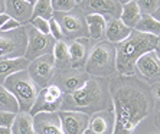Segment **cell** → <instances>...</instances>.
Masks as SVG:
<instances>
[{"mask_svg":"<svg viewBox=\"0 0 160 134\" xmlns=\"http://www.w3.org/2000/svg\"><path fill=\"white\" fill-rule=\"evenodd\" d=\"M159 36L133 29L124 41L116 43V68L120 75H134V65L140 56L154 51Z\"/></svg>","mask_w":160,"mask_h":134,"instance_id":"obj_3","label":"cell"},{"mask_svg":"<svg viewBox=\"0 0 160 134\" xmlns=\"http://www.w3.org/2000/svg\"><path fill=\"white\" fill-rule=\"evenodd\" d=\"M28 35L25 26L15 30H0V59L22 58L26 52Z\"/></svg>","mask_w":160,"mask_h":134,"instance_id":"obj_6","label":"cell"},{"mask_svg":"<svg viewBox=\"0 0 160 134\" xmlns=\"http://www.w3.org/2000/svg\"><path fill=\"white\" fill-rule=\"evenodd\" d=\"M154 51H156L157 56L160 58V36H159V39H157V45H156V49H154Z\"/></svg>","mask_w":160,"mask_h":134,"instance_id":"obj_37","label":"cell"},{"mask_svg":"<svg viewBox=\"0 0 160 134\" xmlns=\"http://www.w3.org/2000/svg\"><path fill=\"white\" fill-rule=\"evenodd\" d=\"M53 12H71L77 6L74 0H51Z\"/></svg>","mask_w":160,"mask_h":134,"instance_id":"obj_29","label":"cell"},{"mask_svg":"<svg viewBox=\"0 0 160 134\" xmlns=\"http://www.w3.org/2000/svg\"><path fill=\"white\" fill-rule=\"evenodd\" d=\"M26 2H28V3H30V4H35V3H36V0H26Z\"/></svg>","mask_w":160,"mask_h":134,"instance_id":"obj_43","label":"cell"},{"mask_svg":"<svg viewBox=\"0 0 160 134\" xmlns=\"http://www.w3.org/2000/svg\"><path fill=\"white\" fill-rule=\"evenodd\" d=\"M0 134H12L10 127H0Z\"/></svg>","mask_w":160,"mask_h":134,"instance_id":"obj_36","label":"cell"},{"mask_svg":"<svg viewBox=\"0 0 160 134\" xmlns=\"http://www.w3.org/2000/svg\"><path fill=\"white\" fill-rule=\"evenodd\" d=\"M49 35H51L55 41H61V39H63V35H62V30H61L59 23L56 22L53 17L49 19Z\"/></svg>","mask_w":160,"mask_h":134,"instance_id":"obj_31","label":"cell"},{"mask_svg":"<svg viewBox=\"0 0 160 134\" xmlns=\"http://www.w3.org/2000/svg\"><path fill=\"white\" fill-rule=\"evenodd\" d=\"M150 92L154 95V98H156L157 101H160V84H154V85L152 87V89H150Z\"/></svg>","mask_w":160,"mask_h":134,"instance_id":"obj_34","label":"cell"},{"mask_svg":"<svg viewBox=\"0 0 160 134\" xmlns=\"http://www.w3.org/2000/svg\"><path fill=\"white\" fill-rule=\"evenodd\" d=\"M85 20L87 25H88L89 37L100 39V37L104 36L105 25H107V20H105L104 16L98 15V13H89V15H85Z\"/></svg>","mask_w":160,"mask_h":134,"instance_id":"obj_23","label":"cell"},{"mask_svg":"<svg viewBox=\"0 0 160 134\" xmlns=\"http://www.w3.org/2000/svg\"><path fill=\"white\" fill-rule=\"evenodd\" d=\"M32 17H42L46 20L53 17V9L51 0H36V3L33 4Z\"/></svg>","mask_w":160,"mask_h":134,"instance_id":"obj_27","label":"cell"},{"mask_svg":"<svg viewBox=\"0 0 160 134\" xmlns=\"http://www.w3.org/2000/svg\"><path fill=\"white\" fill-rule=\"evenodd\" d=\"M111 105L110 91H105L102 81L95 77H89L81 88L72 92L63 94L61 110L79 111L88 116L98 112Z\"/></svg>","mask_w":160,"mask_h":134,"instance_id":"obj_2","label":"cell"},{"mask_svg":"<svg viewBox=\"0 0 160 134\" xmlns=\"http://www.w3.org/2000/svg\"><path fill=\"white\" fill-rule=\"evenodd\" d=\"M89 78V75L82 71V68H65V69H56L52 78V84L59 87L62 94L72 92L75 89L81 88Z\"/></svg>","mask_w":160,"mask_h":134,"instance_id":"obj_12","label":"cell"},{"mask_svg":"<svg viewBox=\"0 0 160 134\" xmlns=\"http://www.w3.org/2000/svg\"><path fill=\"white\" fill-rule=\"evenodd\" d=\"M22 26V23H19L18 20H15V19H9L8 22L4 23L3 26L0 27V30H15V29H18V27H20Z\"/></svg>","mask_w":160,"mask_h":134,"instance_id":"obj_33","label":"cell"},{"mask_svg":"<svg viewBox=\"0 0 160 134\" xmlns=\"http://www.w3.org/2000/svg\"><path fill=\"white\" fill-rule=\"evenodd\" d=\"M62 97L63 94L59 89V87L51 82L49 85H46L45 88H42L39 91L29 114L35 116V114H39V112H58L61 110Z\"/></svg>","mask_w":160,"mask_h":134,"instance_id":"obj_9","label":"cell"},{"mask_svg":"<svg viewBox=\"0 0 160 134\" xmlns=\"http://www.w3.org/2000/svg\"><path fill=\"white\" fill-rule=\"evenodd\" d=\"M28 72H29L30 78L33 79V82L38 85L39 89L49 85L52 82L53 75L56 72L53 55L48 53V55L39 56L36 59L30 61L29 67H28Z\"/></svg>","mask_w":160,"mask_h":134,"instance_id":"obj_10","label":"cell"},{"mask_svg":"<svg viewBox=\"0 0 160 134\" xmlns=\"http://www.w3.org/2000/svg\"><path fill=\"white\" fill-rule=\"evenodd\" d=\"M28 35V45H26V52L25 56L28 61H33L39 56L48 55L53 52V46H55V39L51 35H45L39 30H36L32 25L25 27Z\"/></svg>","mask_w":160,"mask_h":134,"instance_id":"obj_8","label":"cell"},{"mask_svg":"<svg viewBox=\"0 0 160 134\" xmlns=\"http://www.w3.org/2000/svg\"><path fill=\"white\" fill-rule=\"evenodd\" d=\"M142 17V12H140V7L137 4V0H131L128 3H124L123 7H121V13H120V20L128 26L130 29H134L136 25L138 23Z\"/></svg>","mask_w":160,"mask_h":134,"instance_id":"obj_21","label":"cell"},{"mask_svg":"<svg viewBox=\"0 0 160 134\" xmlns=\"http://www.w3.org/2000/svg\"><path fill=\"white\" fill-rule=\"evenodd\" d=\"M30 61L26 58H15V59H0V84H3V81L8 78L9 75L15 74L18 71H23L28 69Z\"/></svg>","mask_w":160,"mask_h":134,"instance_id":"obj_20","label":"cell"},{"mask_svg":"<svg viewBox=\"0 0 160 134\" xmlns=\"http://www.w3.org/2000/svg\"><path fill=\"white\" fill-rule=\"evenodd\" d=\"M114 121H116V116H114V108H112L111 102L110 107L98 112H94L92 117L89 118L87 128L91 130L94 134H112Z\"/></svg>","mask_w":160,"mask_h":134,"instance_id":"obj_15","label":"cell"},{"mask_svg":"<svg viewBox=\"0 0 160 134\" xmlns=\"http://www.w3.org/2000/svg\"><path fill=\"white\" fill-rule=\"evenodd\" d=\"M137 4L142 13L153 15L160 7V0H137Z\"/></svg>","mask_w":160,"mask_h":134,"instance_id":"obj_28","label":"cell"},{"mask_svg":"<svg viewBox=\"0 0 160 134\" xmlns=\"http://www.w3.org/2000/svg\"><path fill=\"white\" fill-rule=\"evenodd\" d=\"M3 85L10 91L16 97L19 102V111L20 112H29L32 105L35 104L38 94L41 89L30 78L28 69L18 71L15 74L9 75L3 81Z\"/></svg>","mask_w":160,"mask_h":134,"instance_id":"obj_5","label":"cell"},{"mask_svg":"<svg viewBox=\"0 0 160 134\" xmlns=\"http://www.w3.org/2000/svg\"><path fill=\"white\" fill-rule=\"evenodd\" d=\"M153 16H154V17H156L157 20H159V22H160V7L157 9V10L154 12V13H153Z\"/></svg>","mask_w":160,"mask_h":134,"instance_id":"obj_39","label":"cell"},{"mask_svg":"<svg viewBox=\"0 0 160 134\" xmlns=\"http://www.w3.org/2000/svg\"><path fill=\"white\" fill-rule=\"evenodd\" d=\"M154 123H156V127H157V128H159V130H160V112H159V114H157V116H156V118H154Z\"/></svg>","mask_w":160,"mask_h":134,"instance_id":"obj_38","label":"cell"},{"mask_svg":"<svg viewBox=\"0 0 160 134\" xmlns=\"http://www.w3.org/2000/svg\"><path fill=\"white\" fill-rule=\"evenodd\" d=\"M87 42H88V37H79L68 45L71 68H82L84 69V65L87 61Z\"/></svg>","mask_w":160,"mask_h":134,"instance_id":"obj_19","label":"cell"},{"mask_svg":"<svg viewBox=\"0 0 160 134\" xmlns=\"http://www.w3.org/2000/svg\"><path fill=\"white\" fill-rule=\"evenodd\" d=\"M105 20H107V25H105L104 35L107 36L108 42H111V43H118V42L124 41L133 30L128 26H126L118 17H110Z\"/></svg>","mask_w":160,"mask_h":134,"instance_id":"obj_18","label":"cell"},{"mask_svg":"<svg viewBox=\"0 0 160 134\" xmlns=\"http://www.w3.org/2000/svg\"><path fill=\"white\" fill-rule=\"evenodd\" d=\"M134 29L138 30V32H143V33L160 36V22L153 15L142 13V17H140V20H138V23L136 25Z\"/></svg>","mask_w":160,"mask_h":134,"instance_id":"obj_25","label":"cell"},{"mask_svg":"<svg viewBox=\"0 0 160 134\" xmlns=\"http://www.w3.org/2000/svg\"><path fill=\"white\" fill-rule=\"evenodd\" d=\"M118 2L121 4H124V3H128V2H131V0H118Z\"/></svg>","mask_w":160,"mask_h":134,"instance_id":"obj_41","label":"cell"},{"mask_svg":"<svg viewBox=\"0 0 160 134\" xmlns=\"http://www.w3.org/2000/svg\"><path fill=\"white\" fill-rule=\"evenodd\" d=\"M53 19L59 23L63 37L69 41L89 37L88 25L82 12H53Z\"/></svg>","mask_w":160,"mask_h":134,"instance_id":"obj_7","label":"cell"},{"mask_svg":"<svg viewBox=\"0 0 160 134\" xmlns=\"http://www.w3.org/2000/svg\"><path fill=\"white\" fill-rule=\"evenodd\" d=\"M4 12V0H0V13Z\"/></svg>","mask_w":160,"mask_h":134,"instance_id":"obj_40","label":"cell"},{"mask_svg":"<svg viewBox=\"0 0 160 134\" xmlns=\"http://www.w3.org/2000/svg\"><path fill=\"white\" fill-rule=\"evenodd\" d=\"M0 110L9 112H19V102L16 97L9 91L3 84H0Z\"/></svg>","mask_w":160,"mask_h":134,"instance_id":"obj_26","label":"cell"},{"mask_svg":"<svg viewBox=\"0 0 160 134\" xmlns=\"http://www.w3.org/2000/svg\"><path fill=\"white\" fill-rule=\"evenodd\" d=\"M16 114L9 111H2L0 110V127H12L13 121H15Z\"/></svg>","mask_w":160,"mask_h":134,"instance_id":"obj_32","label":"cell"},{"mask_svg":"<svg viewBox=\"0 0 160 134\" xmlns=\"http://www.w3.org/2000/svg\"><path fill=\"white\" fill-rule=\"evenodd\" d=\"M32 117L35 134H63L58 112H39Z\"/></svg>","mask_w":160,"mask_h":134,"instance_id":"obj_16","label":"cell"},{"mask_svg":"<svg viewBox=\"0 0 160 134\" xmlns=\"http://www.w3.org/2000/svg\"><path fill=\"white\" fill-rule=\"evenodd\" d=\"M4 12L12 19L25 25L32 19L33 4L28 3L26 0H4Z\"/></svg>","mask_w":160,"mask_h":134,"instance_id":"obj_17","label":"cell"},{"mask_svg":"<svg viewBox=\"0 0 160 134\" xmlns=\"http://www.w3.org/2000/svg\"><path fill=\"white\" fill-rule=\"evenodd\" d=\"M84 69L89 77L105 78L117 71L116 68V46L111 42H98L87 55Z\"/></svg>","mask_w":160,"mask_h":134,"instance_id":"obj_4","label":"cell"},{"mask_svg":"<svg viewBox=\"0 0 160 134\" xmlns=\"http://www.w3.org/2000/svg\"><path fill=\"white\" fill-rule=\"evenodd\" d=\"M29 23L36 30H39V32H42L45 35H49V20L42 19V17H32L29 20Z\"/></svg>","mask_w":160,"mask_h":134,"instance_id":"obj_30","label":"cell"},{"mask_svg":"<svg viewBox=\"0 0 160 134\" xmlns=\"http://www.w3.org/2000/svg\"><path fill=\"white\" fill-rule=\"evenodd\" d=\"M110 97L114 108L112 134H134L152 111V92L134 75H118L110 81Z\"/></svg>","mask_w":160,"mask_h":134,"instance_id":"obj_1","label":"cell"},{"mask_svg":"<svg viewBox=\"0 0 160 134\" xmlns=\"http://www.w3.org/2000/svg\"><path fill=\"white\" fill-rule=\"evenodd\" d=\"M84 134H94V133H92V131H91V130H88V128H87V130L84 131Z\"/></svg>","mask_w":160,"mask_h":134,"instance_id":"obj_42","label":"cell"},{"mask_svg":"<svg viewBox=\"0 0 160 134\" xmlns=\"http://www.w3.org/2000/svg\"><path fill=\"white\" fill-rule=\"evenodd\" d=\"M74 2H75V3H77V4H81L82 2H84V0H74Z\"/></svg>","mask_w":160,"mask_h":134,"instance_id":"obj_44","label":"cell"},{"mask_svg":"<svg viewBox=\"0 0 160 134\" xmlns=\"http://www.w3.org/2000/svg\"><path fill=\"white\" fill-rule=\"evenodd\" d=\"M58 116L61 120L63 134H84L88 127L89 116L79 111H65L59 110Z\"/></svg>","mask_w":160,"mask_h":134,"instance_id":"obj_13","label":"cell"},{"mask_svg":"<svg viewBox=\"0 0 160 134\" xmlns=\"http://www.w3.org/2000/svg\"><path fill=\"white\" fill-rule=\"evenodd\" d=\"M9 19H10V16L8 15V13H6V12H3V13H0V27L3 26L4 23L8 22Z\"/></svg>","mask_w":160,"mask_h":134,"instance_id":"obj_35","label":"cell"},{"mask_svg":"<svg viewBox=\"0 0 160 134\" xmlns=\"http://www.w3.org/2000/svg\"><path fill=\"white\" fill-rule=\"evenodd\" d=\"M134 75L149 85L160 84V58L156 51H150L138 58L134 65Z\"/></svg>","mask_w":160,"mask_h":134,"instance_id":"obj_11","label":"cell"},{"mask_svg":"<svg viewBox=\"0 0 160 134\" xmlns=\"http://www.w3.org/2000/svg\"><path fill=\"white\" fill-rule=\"evenodd\" d=\"M53 59H55L56 69H65L71 67L69 62V52H68V43L65 41H56L53 46Z\"/></svg>","mask_w":160,"mask_h":134,"instance_id":"obj_24","label":"cell"},{"mask_svg":"<svg viewBox=\"0 0 160 134\" xmlns=\"http://www.w3.org/2000/svg\"><path fill=\"white\" fill-rule=\"evenodd\" d=\"M12 134H35L33 128V117L29 112L19 111L12 124Z\"/></svg>","mask_w":160,"mask_h":134,"instance_id":"obj_22","label":"cell"},{"mask_svg":"<svg viewBox=\"0 0 160 134\" xmlns=\"http://www.w3.org/2000/svg\"><path fill=\"white\" fill-rule=\"evenodd\" d=\"M79 6H82V12L89 13H98L102 15L105 19L120 17L123 4L118 0H84Z\"/></svg>","mask_w":160,"mask_h":134,"instance_id":"obj_14","label":"cell"}]
</instances>
